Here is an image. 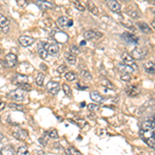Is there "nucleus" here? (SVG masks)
<instances>
[{
    "label": "nucleus",
    "instance_id": "e433bc0d",
    "mask_svg": "<svg viewBox=\"0 0 155 155\" xmlns=\"http://www.w3.org/2000/svg\"><path fill=\"white\" fill-rule=\"evenodd\" d=\"M120 79H121L122 81H124V82H129V81L131 80V75H130L129 73H121Z\"/></svg>",
    "mask_w": 155,
    "mask_h": 155
},
{
    "label": "nucleus",
    "instance_id": "a878e982",
    "mask_svg": "<svg viewBox=\"0 0 155 155\" xmlns=\"http://www.w3.org/2000/svg\"><path fill=\"white\" fill-rule=\"evenodd\" d=\"M38 55H39V57H40V58H42V59L48 58V56H49V54H48V52H47V50L44 48V46L42 47V44H40L39 48H38Z\"/></svg>",
    "mask_w": 155,
    "mask_h": 155
},
{
    "label": "nucleus",
    "instance_id": "72a5a7b5",
    "mask_svg": "<svg viewBox=\"0 0 155 155\" xmlns=\"http://www.w3.org/2000/svg\"><path fill=\"white\" fill-rule=\"evenodd\" d=\"M17 155H29V151H28L27 147H20L17 151Z\"/></svg>",
    "mask_w": 155,
    "mask_h": 155
},
{
    "label": "nucleus",
    "instance_id": "6e6d98bb",
    "mask_svg": "<svg viewBox=\"0 0 155 155\" xmlns=\"http://www.w3.org/2000/svg\"><path fill=\"white\" fill-rule=\"evenodd\" d=\"M38 1H42V0H38Z\"/></svg>",
    "mask_w": 155,
    "mask_h": 155
},
{
    "label": "nucleus",
    "instance_id": "1a4fd4ad",
    "mask_svg": "<svg viewBox=\"0 0 155 155\" xmlns=\"http://www.w3.org/2000/svg\"><path fill=\"white\" fill-rule=\"evenodd\" d=\"M85 39L87 40H91V39H95V38H100L103 36V33L101 32H97L94 31V30H88L84 33Z\"/></svg>",
    "mask_w": 155,
    "mask_h": 155
},
{
    "label": "nucleus",
    "instance_id": "f8f14e48",
    "mask_svg": "<svg viewBox=\"0 0 155 155\" xmlns=\"http://www.w3.org/2000/svg\"><path fill=\"white\" fill-rule=\"evenodd\" d=\"M126 14L129 17H131L132 19H138L141 17V14L138 11V9L136 6H132V5H130V6H128L126 9Z\"/></svg>",
    "mask_w": 155,
    "mask_h": 155
},
{
    "label": "nucleus",
    "instance_id": "13d9d810",
    "mask_svg": "<svg viewBox=\"0 0 155 155\" xmlns=\"http://www.w3.org/2000/svg\"><path fill=\"white\" fill-rule=\"evenodd\" d=\"M0 103H1V100H0Z\"/></svg>",
    "mask_w": 155,
    "mask_h": 155
},
{
    "label": "nucleus",
    "instance_id": "f257e3e1",
    "mask_svg": "<svg viewBox=\"0 0 155 155\" xmlns=\"http://www.w3.org/2000/svg\"><path fill=\"white\" fill-rule=\"evenodd\" d=\"M141 136L151 148L155 149V128L150 130H141Z\"/></svg>",
    "mask_w": 155,
    "mask_h": 155
},
{
    "label": "nucleus",
    "instance_id": "a19ab883",
    "mask_svg": "<svg viewBox=\"0 0 155 155\" xmlns=\"http://www.w3.org/2000/svg\"><path fill=\"white\" fill-rule=\"evenodd\" d=\"M70 52L72 53V54H75V55H79L81 53V51H80V49L78 48V47L71 46L70 47Z\"/></svg>",
    "mask_w": 155,
    "mask_h": 155
},
{
    "label": "nucleus",
    "instance_id": "b1692460",
    "mask_svg": "<svg viewBox=\"0 0 155 155\" xmlns=\"http://www.w3.org/2000/svg\"><path fill=\"white\" fill-rule=\"evenodd\" d=\"M122 25H123L125 28H127V29L131 30L132 32H136V29L134 28V25L129 21V20H123V21H122Z\"/></svg>",
    "mask_w": 155,
    "mask_h": 155
},
{
    "label": "nucleus",
    "instance_id": "f704fd0d",
    "mask_svg": "<svg viewBox=\"0 0 155 155\" xmlns=\"http://www.w3.org/2000/svg\"><path fill=\"white\" fill-rule=\"evenodd\" d=\"M18 86H19V88L22 89V90H25V92L26 91L31 90V86H30L28 83H20V84H18Z\"/></svg>",
    "mask_w": 155,
    "mask_h": 155
},
{
    "label": "nucleus",
    "instance_id": "8fccbe9b",
    "mask_svg": "<svg viewBox=\"0 0 155 155\" xmlns=\"http://www.w3.org/2000/svg\"><path fill=\"white\" fill-rule=\"evenodd\" d=\"M80 44H81V46H85V44H86V42H85V40H82Z\"/></svg>",
    "mask_w": 155,
    "mask_h": 155
},
{
    "label": "nucleus",
    "instance_id": "7ed1b4c3",
    "mask_svg": "<svg viewBox=\"0 0 155 155\" xmlns=\"http://www.w3.org/2000/svg\"><path fill=\"white\" fill-rule=\"evenodd\" d=\"M25 91L22 90V89H16V90H13L9 93V97L16 101H22L25 99Z\"/></svg>",
    "mask_w": 155,
    "mask_h": 155
},
{
    "label": "nucleus",
    "instance_id": "79ce46f5",
    "mask_svg": "<svg viewBox=\"0 0 155 155\" xmlns=\"http://www.w3.org/2000/svg\"><path fill=\"white\" fill-rule=\"evenodd\" d=\"M75 122H77V124L80 126L81 128H83V126L87 125L86 121H85V120H83V119H77V120H75Z\"/></svg>",
    "mask_w": 155,
    "mask_h": 155
},
{
    "label": "nucleus",
    "instance_id": "5701e85b",
    "mask_svg": "<svg viewBox=\"0 0 155 155\" xmlns=\"http://www.w3.org/2000/svg\"><path fill=\"white\" fill-rule=\"evenodd\" d=\"M155 128V122L153 121H145L144 123L142 124V130H150V129H153Z\"/></svg>",
    "mask_w": 155,
    "mask_h": 155
},
{
    "label": "nucleus",
    "instance_id": "6ab92c4d",
    "mask_svg": "<svg viewBox=\"0 0 155 155\" xmlns=\"http://www.w3.org/2000/svg\"><path fill=\"white\" fill-rule=\"evenodd\" d=\"M0 155H15V149L11 146H5L1 149L0 151Z\"/></svg>",
    "mask_w": 155,
    "mask_h": 155
},
{
    "label": "nucleus",
    "instance_id": "58836bf2",
    "mask_svg": "<svg viewBox=\"0 0 155 155\" xmlns=\"http://www.w3.org/2000/svg\"><path fill=\"white\" fill-rule=\"evenodd\" d=\"M62 89H63V91H64V93L67 95V96H70L71 91H70V88H69L68 85H66V84L62 85Z\"/></svg>",
    "mask_w": 155,
    "mask_h": 155
},
{
    "label": "nucleus",
    "instance_id": "c756f323",
    "mask_svg": "<svg viewBox=\"0 0 155 155\" xmlns=\"http://www.w3.org/2000/svg\"><path fill=\"white\" fill-rule=\"evenodd\" d=\"M81 77H82L83 79H85V80H87V81L92 80V75H91L88 70H82L81 71Z\"/></svg>",
    "mask_w": 155,
    "mask_h": 155
},
{
    "label": "nucleus",
    "instance_id": "aec40b11",
    "mask_svg": "<svg viewBox=\"0 0 155 155\" xmlns=\"http://www.w3.org/2000/svg\"><path fill=\"white\" fill-rule=\"evenodd\" d=\"M87 6H88V9L91 11V14H93L94 16H98L99 15V9L98 7L95 5L94 2H92V1H89L88 3H87Z\"/></svg>",
    "mask_w": 155,
    "mask_h": 155
},
{
    "label": "nucleus",
    "instance_id": "39448f33",
    "mask_svg": "<svg viewBox=\"0 0 155 155\" xmlns=\"http://www.w3.org/2000/svg\"><path fill=\"white\" fill-rule=\"evenodd\" d=\"M17 56H16L15 54H13V53H9V54H7L6 56H5L4 60H3V63H4V65L6 67H14L17 65Z\"/></svg>",
    "mask_w": 155,
    "mask_h": 155
},
{
    "label": "nucleus",
    "instance_id": "7c9ffc66",
    "mask_svg": "<svg viewBox=\"0 0 155 155\" xmlns=\"http://www.w3.org/2000/svg\"><path fill=\"white\" fill-rule=\"evenodd\" d=\"M67 154L68 155H82V153L78 150V149H75V147H69V148L67 149Z\"/></svg>",
    "mask_w": 155,
    "mask_h": 155
},
{
    "label": "nucleus",
    "instance_id": "4be33fe9",
    "mask_svg": "<svg viewBox=\"0 0 155 155\" xmlns=\"http://www.w3.org/2000/svg\"><path fill=\"white\" fill-rule=\"evenodd\" d=\"M65 59L69 64H75L77 62V56L75 54H72L71 52H67L65 53Z\"/></svg>",
    "mask_w": 155,
    "mask_h": 155
},
{
    "label": "nucleus",
    "instance_id": "603ef678",
    "mask_svg": "<svg viewBox=\"0 0 155 155\" xmlns=\"http://www.w3.org/2000/svg\"><path fill=\"white\" fill-rule=\"evenodd\" d=\"M120 1H122V2H127V1H129V0H120Z\"/></svg>",
    "mask_w": 155,
    "mask_h": 155
},
{
    "label": "nucleus",
    "instance_id": "ea45409f",
    "mask_svg": "<svg viewBox=\"0 0 155 155\" xmlns=\"http://www.w3.org/2000/svg\"><path fill=\"white\" fill-rule=\"evenodd\" d=\"M48 138H49V136H42V138H38V142H39L40 145H42V146H46V145L48 144Z\"/></svg>",
    "mask_w": 155,
    "mask_h": 155
},
{
    "label": "nucleus",
    "instance_id": "423d86ee",
    "mask_svg": "<svg viewBox=\"0 0 155 155\" xmlns=\"http://www.w3.org/2000/svg\"><path fill=\"white\" fill-rule=\"evenodd\" d=\"M13 136L18 140L25 141L28 138V131L25 129H22V128H15L13 130Z\"/></svg>",
    "mask_w": 155,
    "mask_h": 155
},
{
    "label": "nucleus",
    "instance_id": "393cba45",
    "mask_svg": "<svg viewBox=\"0 0 155 155\" xmlns=\"http://www.w3.org/2000/svg\"><path fill=\"white\" fill-rule=\"evenodd\" d=\"M72 5L75 6V9H78L79 11H84L85 6L83 5V3H81L79 0H72Z\"/></svg>",
    "mask_w": 155,
    "mask_h": 155
},
{
    "label": "nucleus",
    "instance_id": "473e14b6",
    "mask_svg": "<svg viewBox=\"0 0 155 155\" xmlns=\"http://www.w3.org/2000/svg\"><path fill=\"white\" fill-rule=\"evenodd\" d=\"M6 25H9V20H7L6 17H4L3 15L0 14V28L4 27Z\"/></svg>",
    "mask_w": 155,
    "mask_h": 155
},
{
    "label": "nucleus",
    "instance_id": "dca6fc26",
    "mask_svg": "<svg viewBox=\"0 0 155 155\" xmlns=\"http://www.w3.org/2000/svg\"><path fill=\"white\" fill-rule=\"evenodd\" d=\"M122 36H123L124 39L128 42H132V44H138V38L136 37V35H133V34H130V33L125 32V33L122 34Z\"/></svg>",
    "mask_w": 155,
    "mask_h": 155
},
{
    "label": "nucleus",
    "instance_id": "f3484780",
    "mask_svg": "<svg viewBox=\"0 0 155 155\" xmlns=\"http://www.w3.org/2000/svg\"><path fill=\"white\" fill-rule=\"evenodd\" d=\"M126 93L128 96H136L138 94H140V89L136 86H128L126 88Z\"/></svg>",
    "mask_w": 155,
    "mask_h": 155
},
{
    "label": "nucleus",
    "instance_id": "09e8293b",
    "mask_svg": "<svg viewBox=\"0 0 155 155\" xmlns=\"http://www.w3.org/2000/svg\"><path fill=\"white\" fill-rule=\"evenodd\" d=\"M40 67H42V68H44V70H47V66L44 64H42V65H40Z\"/></svg>",
    "mask_w": 155,
    "mask_h": 155
},
{
    "label": "nucleus",
    "instance_id": "de8ad7c7",
    "mask_svg": "<svg viewBox=\"0 0 155 155\" xmlns=\"http://www.w3.org/2000/svg\"><path fill=\"white\" fill-rule=\"evenodd\" d=\"M155 14V13H154ZM151 25H152V27L153 28H154V29H155V19L154 20H153V21H152V23H151Z\"/></svg>",
    "mask_w": 155,
    "mask_h": 155
},
{
    "label": "nucleus",
    "instance_id": "37998d69",
    "mask_svg": "<svg viewBox=\"0 0 155 155\" xmlns=\"http://www.w3.org/2000/svg\"><path fill=\"white\" fill-rule=\"evenodd\" d=\"M67 69V66L66 65H60V66H58V68H57V70H58L59 73H63L65 72Z\"/></svg>",
    "mask_w": 155,
    "mask_h": 155
},
{
    "label": "nucleus",
    "instance_id": "a211bd4d",
    "mask_svg": "<svg viewBox=\"0 0 155 155\" xmlns=\"http://www.w3.org/2000/svg\"><path fill=\"white\" fill-rule=\"evenodd\" d=\"M138 26L141 29V31H143L144 33L150 34L151 32H152V29L150 28V26H149L147 23H145V22H138Z\"/></svg>",
    "mask_w": 155,
    "mask_h": 155
},
{
    "label": "nucleus",
    "instance_id": "c9c22d12",
    "mask_svg": "<svg viewBox=\"0 0 155 155\" xmlns=\"http://www.w3.org/2000/svg\"><path fill=\"white\" fill-rule=\"evenodd\" d=\"M9 108L13 110H16V111H23V105H18V103H9Z\"/></svg>",
    "mask_w": 155,
    "mask_h": 155
},
{
    "label": "nucleus",
    "instance_id": "0eeeda50",
    "mask_svg": "<svg viewBox=\"0 0 155 155\" xmlns=\"http://www.w3.org/2000/svg\"><path fill=\"white\" fill-rule=\"evenodd\" d=\"M42 44H44V48L47 50L48 54L55 56V55H57L59 53L58 44H44V42H42Z\"/></svg>",
    "mask_w": 155,
    "mask_h": 155
},
{
    "label": "nucleus",
    "instance_id": "864d4df0",
    "mask_svg": "<svg viewBox=\"0 0 155 155\" xmlns=\"http://www.w3.org/2000/svg\"><path fill=\"white\" fill-rule=\"evenodd\" d=\"M153 5H154V6H155V0H154V1H153Z\"/></svg>",
    "mask_w": 155,
    "mask_h": 155
},
{
    "label": "nucleus",
    "instance_id": "6e6552de",
    "mask_svg": "<svg viewBox=\"0 0 155 155\" xmlns=\"http://www.w3.org/2000/svg\"><path fill=\"white\" fill-rule=\"evenodd\" d=\"M105 3L108 4L109 9L114 13H120L121 11V5L116 0H105Z\"/></svg>",
    "mask_w": 155,
    "mask_h": 155
},
{
    "label": "nucleus",
    "instance_id": "ddd939ff",
    "mask_svg": "<svg viewBox=\"0 0 155 155\" xmlns=\"http://www.w3.org/2000/svg\"><path fill=\"white\" fill-rule=\"evenodd\" d=\"M19 42L23 47H30L34 42V38L31 37V36L22 35V36H20L19 37Z\"/></svg>",
    "mask_w": 155,
    "mask_h": 155
},
{
    "label": "nucleus",
    "instance_id": "4d7b16f0",
    "mask_svg": "<svg viewBox=\"0 0 155 155\" xmlns=\"http://www.w3.org/2000/svg\"><path fill=\"white\" fill-rule=\"evenodd\" d=\"M0 121H1V118H0Z\"/></svg>",
    "mask_w": 155,
    "mask_h": 155
},
{
    "label": "nucleus",
    "instance_id": "9d476101",
    "mask_svg": "<svg viewBox=\"0 0 155 155\" xmlns=\"http://www.w3.org/2000/svg\"><path fill=\"white\" fill-rule=\"evenodd\" d=\"M47 88H48L49 92L53 95H56L57 93L59 92V90H60V86H59V84L57 82H54V81L49 82L48 85H47Z\"/></svg>",
    "mask_w": 155,
    "mask_h": 155
},
{
    "label": "nucleus",
    "instance_id": "c03bdc74",
    "mask_svg": "<svg viewBox=\"0 0 155 155\" xmlns=\"http://www.w3.org/2000/svg\"><path fill=\"white\" fill-rule=\"evenodd\" d=\"M88 109L90 110V111H97V110H98V105L90 103V105H88Z\"/></svg>",
    "mask_w": 155,
    "mask_h": 155
},
{
    "label": "nucleus",
    "instance_id": "bb28decb",
    "mask_svg": "<svg viewBox=\"0 0 155 155\" xmlns=\"http://www.w3.org/2000/svg\"><path fill=\"white\" fill-rule=\"evenodd\" d=\"M27 77L23 75H17L16 79L14 80V83H17V84H20V83H27Z\"/></svg>",
    "mask_w": 155,
    "mask_h": 155
},
{
    "label": "nucleus",
    "instance_id": "3c124183",
    "mask_svg": "<svg viewBox=\"0 0 155 155\" xmlns=\"http://www.w3.org/2000/svg\"><path fill=\"white\" fill-rule=\"evenodd\" d=\"M2 138H3V134L1 133V132H0V141L2 140Z\"/></svg>",
    "mask_w": 155,
    "mask_h": 155
},
{
    "label": "nucleus",
    "instance_id": "4c0bfd02",
    "mask_svg": "<svg viewBox=\"0 0 155 155\" xmlns=\"http://www.w3.org/2000/svg\"><path fill=\"white\" fill-rule=\"evenodd\" d=\"M48 136H49V138H58V131H57L56 129H52V130H50V131L48 132Z\"/></svg>",
    "mask_w": 155,
    "mask_h": 155
},
{
    "label": "nucleus",
    "instance_id": "c85d7f7f",
    "mask_svg": "<svg viewBox=\"0 0 155 155\" xmlns=\"http://www.w3.org/2000/svg\"><path fill=\"white\" fill-rule=\"evenodd\" d=\"M77 73H75L73 71H68V72L65 73V79H66L67 81H69V82H72V81H75V79H77Z\"/></svg>",
    "mask_w": 155,
    "mask_h": 155
},
{
    "label": "nucleus",
    "instance_id": "49530a36",
    "mask_svg": "<svg viewBox=\"0 0 155 155\" xmlns=\"http://www.w3.org/2000/svg\"><path fill=\"white\" fill-rule=\"evenodd\" d=\"M4 108H5V103L1 101V103H0V111H2V110L4 109Z\"/></svg>",
    "mask_w": 155,
    "mask_h": 155
},
{
    "label": "nucleus",
    "instance_id": "20e7f679",
    "mask_svg": "<svg viewBox=\"0 0 155 155\" xmlns=\"http://www.w3.org/2000/svg\"><path fill=\"white\" fill-rule=\"evenodd\" d=\"M121 58H122V60H123L124 64L131 66L132 68L134 69V70H136V69H138V66H136V63H134V59L132 58L130 54H128V53H126V52H123L121 54Z\"/></svg>",
    "mask_w": 155,
    "mask_h": 155
},
{
    "label": "nucleus",
    "instance_id": "cd10ccee",
    "mask_svg": "<svg viewBox=\"0 0 155 155\" xmlns=\"http://www.w3.org/2000/svg\"><path fill=\"white\" fill-rule=\"evenodd\" d=\"M100 85L103 87H105V88H109V89H114L115 88V86H114L113 83L110 82L108 79H103V80L100 81Z\"/></svg>",
    "mask_w": 155,
    "mask_h": 155
},
{
    "label": "nucleus",
    "instance_id": "2eb2a0df",
    "mask_svg": "<svg viewBox=\"0 0 155 155\" xmlns=\"http://www.w3.org/2000/svg\"><path fill=\"white\" fill-rule=\"evenodd\" d=\"M144 68L147 73L154 75L155 73V62L154 61H147L144 63Z\"/></svg>",
    "mask_w": 155,
    "mask_h": 155
},
{
    "label": "nucleus",
    "instance_id": "412c9836",
    "mask_svg": "<svg viewBox=\"0 0 155 155\" xmlns=\"http://www.w3.org/2000/svg\"><path fill=\"white\" fill-rule=\"evenodd\" d=\"M90 97L93 101L95 103H100L101 101L103 100V96L101 94H99V92H96V91H93V92L90 93Z\"/></svg>",
    "mask_w": 155,
    "mask_h": 155
},
{
    "label": "nucleus",
    "instance_id": "2f4dec72",
    "mask_svg": "<svg viewBox=\"0 0 155 155\" xmlns=\"http://www.w3.org/2000/svg\"><path fill=\"white\" fill-rule=\"evenodd\" d=\"M44 81V75L42 72H39L37 75V77H36V84H37L38 86H42Z\"/></svg>",
    "mask_w": 155,
    "mask_h": 155
},
{
    "label": "nucleus",
    "instance_id": "9b49d317",
    "mask_svg": "<svg viewBox=\"0 0 155 155\" xmlns=\"http://www.w3.org/2000/svg\"><path fill=\"white\" fill-rule=\"evenodd\" d=\"M57 24L60 28H67V27H70L72 25V21L69 19H67L66 17H60L58 20H57Z\"/></svg>",
    "mask_w": 155,
    "mask_h": 155
},
{
    "label": "nucleus",
    "instance_id": "a18cd8bd",
    "mask_svg": "<svg viewBox=\"0 0 155 155\" xmlns=\"http://www.w3.org/2000/svg\"><path fill=\"white\" fill-rule=\"evenodd\" d=\"M1 30H2L3 32H7V31H9V25L4 26V27L1 28Z\"/></svg>",
    "mask_w": 155,
    "mask_h": 155
},
{
    "label": "nucleus",
    "instance_id": "4468645a",
    "mask_svg": "<svg viewBox=\"0 0 155 155\" xmlns=\"http://www.w3.org/2000/svg\"><path fill=\"white\" fill-rule=\"evenodd\" d=\"M117 67H118V70H119L121 73H129L130 75V73L134 71V69L132 68L131 66L124 64V63H119V64L117 65Z\"/></svg>",
    "mask_w": 155,
    "mask_h": 155
},
{
    "label": "nucleus",
    "instance_id": "f03ea898",
    "mask_svg": "<svg viewBox=\"0 0 155 155\" xmlns=\"http://www.w3.org/2000/svg\"><path fill=\"white\" fill-rule=\"evenodd\" d=\"M147 50L145 48H143V47H136V48L133 49V50L131 51V57L133 59H136V60H141V59H144L145 57L147 56Z\"/></svg>",
    "mask_w": 155,
    "mask_h": 155
},
{
    "label": "nucleus",
    "instance_id": "5fc2aeb1",
    "mask_svg": "<svg viewBox=\"0 0 155 155\" xmlns=\"http://www.w3.org/2000/svg\"><path fill=\"white\" fill-rule=\"evenodd\" d=\"M153 118H154V121H155V114H154V117H153Z\"/></svg>",
    "mask_w": 155,
    "mask_h": 155
}]
</instances>
